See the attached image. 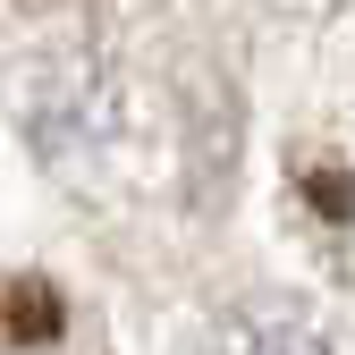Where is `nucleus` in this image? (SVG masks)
I'll return each mask as SVG.
<instances>
[{
    "label": "nucleus",
    "instance_id": "nucleus-3",
    "mask_svg": "<svg viewBox=\"0 0 355 355\" xmlns=\"http://www.w3.org/2000/svg\"><path fill=\"white\" fill-rule=\"evenodd\" d=\"M9 313H17V322H9L17 347L51 338V330H60V288H51V279H34V271H17V279H9Z\"/></svg>",
    "mask_w": 355,
    "mask_h": 355
},
{
    "label": "nucleus",
    "instance_id": "nucleus-2",
    "mask_svg": "<svg viewBox=\"0 0 355 355\" xmlns=\"http://www.w3.org/2000/svg\"><path fill=\"white\" fill-rule=\"evenodd\" d=\"M288 178H296V203H304V220H313L322 237L355 245V153H347V144H296Z\"/></svg>",
    "mask_w": 355,
    "mask_h": 355
},
{
    "label": "nucleus",
    "instance_id": "nucleus-1",
    "mask_svg": "<svg viewBox=\"0 0 355 355\" xmlns=\"http://www.w3.org/2000/svg\"><path fill=\"white\" fill-rule=\"evenodd\" d=\"M187 355H330V338L313 330L304 304H288V296H245V304H229V313H211L187 338Z\"/></svg>",
    "mask_w": 355,
    "mask_h": 355
}]
</instances>
